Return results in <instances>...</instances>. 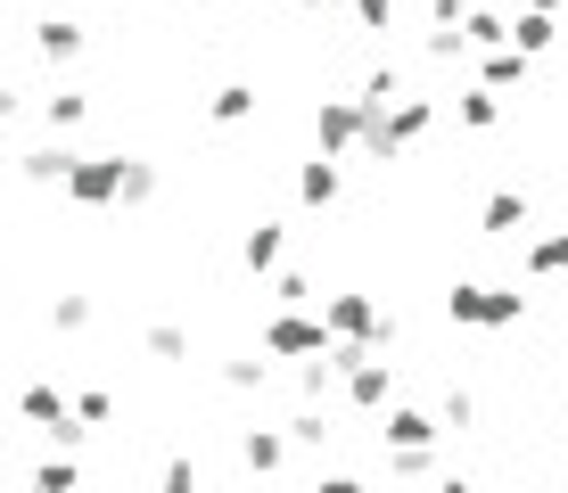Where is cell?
Listing matches in <instances>:
<instances>
[{
  "mask_svg": "<svg viewBox=\"0 0 568 493\" xmlns=\"http://www.w3.org/2000/svg\"><path fill=\"white\" fill-rule=\"evenodd\" d=\"M322 321H329V338H338V346H363V353H387V346L404 338V329H396V312H387L379 296H363V288L322 296Z\"/></svg>",
  "mask_w": 568,
  "mask_h": 493,
  "instance_id": "cell-1",
  "label": "cell"
},
{
  "mask_svg": "<svg viewBox=\"0 0 568 493\" xmlns=\"http://www.w3.org/2000/svg\"><path fill=\"white\" fill-rule=\"evenodd\" d=\"M445 312H454V329H519L527 321V296L519 288H503V280H454L445 288Z\"/></svg>",
  "mask_w": 568,
  "mask_h": 493,
  "instance_id": "cell-2",
  "label": "cell"
},
{
  "mask_svg": "<svg viewBox=\"0 0 568 493\" xmlns=\"http://www.w3.org/2000/svg\"><path fill=\"white\" fill-rule=\"evenodd\" d=\"M17 420H26V428H42L50 452H83V436H91V428L74 420V394H58L50 379H33L26 394H17Z\"/></svg>",
  "mask_w": 568,
  "mask_h": 493,
  "instance_id": "cell-3",
  "label": "cell"
},
{
  "mask_svg": "<svg viewBox=\"0 0 568 493\" xmlns=\"http://www.w3.org/2000/svg\"><path fill=\"white\" fill-rule=\"evenodd\" d=\"M329 321H313V312H272L264 321V353H288V362H329Z\"/></svg>",
  "mask_w": 568,
  "mask_h": 493,
  "instance_id": "cell-4",
  "label": "cell"
},
{
  "mask_svg": "<svg viewBox=\"0 0 568 493\" xmlns=\"http://www.w3.org/2000/svg\"><path fill=\"white\" fill-rule=\"evenodd\" d=\"M67 197L83 214H100V206H124V148L115 156H83V165L67 173Z\"/></svg>",
  "mask_w": 568,
  "mask_h": 493,
  "instance_id": "cell-5",
  "label": "cell"
},
{
  "mask_svg": "<svg viewBox=\"0 0 568 493\" xmlns=\"http://www.w3.org/2000/svg\"><path fill=\"white\" fill-rule=\"evenodd\" d=\"M313 148L355 156L363 148V99H322V107H313Z\"/></svg>",
  "mask_w": 568,
  "mask_h": 493,
  "instance_id": "cell-6",
  "label": "cell"
},
{
  "mask_svg": "<svg viewBox=\"0 0 568 493\" xmlns=\"http://www.w3.org/2000/svg\"><path fill=\"white\" fill-rule=\"evenodd\" d=\"M387 452H428V444H445V420L437 411H420V403H387Z\"/></svg>",
  "mask_w": 568,
  "mask_h": 493,
  "instance_id": "cell-7",
  "label": "cell"
},
{
  "mask_svg": "<svg viewBox=\"0 0 568 493\" xmlns=\"http://www.w3.org/2000/svg\"><path fill=\"white\" fill-rule=\"evenodd\" d=\"M83 50H91V33L74 25V17H42V25H33V58H42L50 74L58 66H83Z\"/></svg>",
  "mask_w": 568,
  "mask_h": 493,
  "instance_id": "cell-8",
  "label": "cell"
},
{
  "mask_svg": "<svg viewBox=\"0 0 568 493\" xmlns=\"http://www.w3.org/2000/svg\"><path fill=\"white\" fill-rule=\"evenodd\" d=\"M74 165H83V148H74V141H42V148L17 156V173H26L33 189H67V173H74Z\"/></svg>",
  "mask_w": 568,
  "mask_h": 493,
  "instance_id": "cell-9",
  "label": "cell"
},
{
  "mask_svg": "<svg viewBox=\"0 0 568 493\" xmlns=\"http://www.w3.org/2000/svg\"><path fill=\"white\" fill-rule=\"evenodd\" d=\"M478 83L495 91V99H511V91H527V83H536V58L503 42V50H486V58H478Z\"/></svg>",
  "mask_w": 568,
  "mask_h": 493,
  "instance_id": "cell-10",
  "label": "cell"
},
{
  "mask_svg": "<svg viewBox=\"0 0 568 493\" xmlns=\"http://www.w3.org/2000/svg\"><path fill=\"white\" fill-rule=\"evenodd\" d=\"M281 247H288V223L264 214V223L240 239V271H247V280H272V271H281Z\"/></svg>",
  "mask_w": 568,
  "mask_h": 493,
  "instance_id": "cell-11",
  "label": "cell"
},
{
  "mask_svg": "<svg viewBox=\"0 0 568 493\" xmlns=\"http://www.w3.org/2000/svg\"><path fill=\"white\" fill-rule=\"evenodd\" d=\"M42 124H50V141L83 132V124H91V91H74V83H50V91H42Z\"/></svg>",
  "mask_w": 568,
  "mask_h": 493,
  "instance_id": "cell-12",
  "label": "cell"
},
{
  "mask_svg": "<svg viewBox=\"0 0 568 493\" xmlns=\"http://www.w3.org/2000/svg\"><path fill=\"white\" fill-rule=\"evenodd\" d=\"M297 197H305V206H338V197H346V173H338V156H322V148H313L305 165H297Z\"/></svg>",
  "mask_w": 568,
  "mask_h": 493,
  "instance_id": "cell-13",
  "label": "cell"
},
{
  "mask_svg": "<svg viewBox=\"0 0 568 493\" xmlns=\"http://www.w3.org/2000/svg\"><path fill=\"white\" fill-rule=\"evenodd\" d=\"M240 461H247V477H281V469H288V436H281V428H247Z\"/></svg>",
  "mask_w": 568,
  "mask_h": 493,
  "instance_id": "cell-14",
  "label": "cell"
},
{
  "mask_svg": "<svg viewBox=\"0 0 568 493\" xmlns=\"http://www.w3.org/2000/svg\"><path fill=\"white\" fill-rule=\"evenodd\" d=\"M486 230H495V239H519L527 223H536V206H527V189H495L486 197V214H478Z\"/></svg>",
  "mask_w": 568,
  "mask_h": 493,
  "instance_id": "cell-15",
  "label": "cell"
},
{
  "mask_svg": "<svg viewBox=\"0 0 568 493\" xmlns=\"http://www.w3.org/2000/svg\"><path fill=\"white\" fill-rule=\"evenodd\" d=\"M527 280H568V230H536L527 239Z\"/></svg>",
  "mask_w": 568,
  "mask_h": 493,
  "instance_id": "cell-16",
  "label": "cell"
},
{
  "mask_svg": "<svg viewBox=\"0 0 568 493\" xmlns=\"http://www.w3.org/2000/svg\"><path fill=\"white\" fill-rule=\"evenodd\" d=\"M26 493H83V461H74V452H50V461H33Z\"/></svg>",
  "mask_w": 568,
  "mask_h": 493,
  "instance_id": "cell-17",
  "label": "cell"
},
{
  "mask_svg": "<svg viewBox=\"0 0 568 493\" xmlns=\"http://www.w3.org/2000/svg\"><path fill=\"white\" fill-rule=\"evenodd\" d=\"M454 124H462V132H495V124H503V99L486 91V83H469V91L454 99Z\"/></svg>",
  "mask_w": 568,
  "mask_h": 493,
  "instance_id": "cell-18",
  "label": "cell"
},
{
  "mask_svg": "<svg viewBox=\"0 0 568 493\" xmlns=\"http://www.w3.org/2000/svg\"><path fill=\"white\" fill-rule=\"evenodd\" d=\"M560 42V17H544V9H519L511 17V50H527V58H544Z\"/></svg>",
  "mask_w": 568,
  "mask_h": 493,
  "instance_id": "cell-19",
  "label": "cell"
},
{
  "mask_svg": "<svg viewBox=\"0 0 568 493\" xmlns=\"http://www.w3.org/2000/svg\"><path fill=\"white\" fill-rule=\"evenodd\" d=\"M387 477L396 485H437L445 477V452L428 444V452H387Z\"/></svg>",
  "mask_w": 568,
  "mask_h": 493,
  "instance_id": "cell-20",
  "label": "cell"
},
{
  "mask_svg": "<svg viewBox=\"0 0 568 493\" xmlns=\"http://www.w3.org/2000/svg\"><path fill=\"white\" fill-rule=\"evenodd\" d=\"M462 42H469V58H486V50H503V42H511V17H503V9H469V25H462Z\"/></svg>",
  "mask_w": 568,
  "mask_h": 493,
  "instance_id": "cell-21",
  "label": "cell"
},
{
  "mask_svg": "<svg viewBox=\"0 0 568 493\" xmlns=\"http://www.w3.org/2000/svg\"><path fill=\"white\" fill-rule=\"evenodd\" d=\"M281 436H288V452H322L329 436H338V428H329V411H322V403H305V411H297V420H288V428H281Z\"/></svg>",
  "mask_w": 568,
  "mask_h": 493,
  "instance_id": "cell-22",
  "label": "cell"
},
{
  "mask_svg": "<svg viewBox=\"0 0 568 493\" xmlns=\"http://www.w3.org/2000/svg\"><path fill=\"white\" fill-rule=\"evenodd\" d=\"M206 115H214L223 132H231V124H247V115H256V83H223V91L206 99Z\"/></svg>",
  "mask_w": 568,
  "mask_h": 493,
  "instance_id": "cell-23",
  "label": "cell"
},
{
  "mask_svg": "<svg viewBox=\"0 0 568 493\" xmlns=\"http://www.w3.org/2000/svg\"><path fill=\"white\" fill-rule=\"evenodd\" d=\"M91 321H100V305H91V296H50V329H58V338H83Z\"/></svg>",
  "mask_w": 568,
  "mask_h": 493,
  "instance_id": "cell-24",
  "label": "cell"
},
{
  "mask_svg": "<svg viewBox=\"0 0 568 493\" xmlns=\"http://www.w3.org/2000/svg\"><path fill=\"white\" fill-rule=\"evenodd\" d=\"M437 420H445V436H469V428H478V394H469V387H445V394H437Z\"/></svg>",
  "mask_w": 568,
  "mask_h": 493,
  "instance_id": "cell-25",
  "label": "cell"
},
{
  "mask_svg": "<svg viewBox=\"0 0 568 493\" xmlns=\"http://www.w3.org/2000/svg\"><path fill=\"white\" fill-rule=\"evenodd\" d=\"M156 362H190V329L182 321H149V338H141Z\"/></svg>",
  "mask_w": 568,
  "mask_h": 493,
  "instance_id": "cell-26",
  "label": "cell"
},
{
  "mask_svg": "<svg viewBox=\"0 0 568 493\" xmlns=\"http://www.w3.org/2000/svg\"><path fill=\"white\" fill-rule=\"evenodd\" d=\"M272 305H281V312H305V305H322V296H313L305 271H272Z\"/></svg>",
  "mask_w": 568,
  "mask_h": 493,
  "instance_id": "cell-27",
  "label": "cell"
},
{
  "mask_svg": "<svg viewBox=\"0 0 568 493\" xmlns=\"http://www.w3.org/2000/svg\"><path fill=\"white\" fill-rule=\"evenodd\" d=\"M156 197V165L149 156H124V206H149Z\"/></svg>",
  "mask_w": 568,
  "mask_h": 493,
  "instance_id": "cell-28",
  "label": "cell"
},
{
  "mask_svg": "<svg viewBox=\"0 0 568 493\" xmlns=\"http://www.w3.org/2000/svg\"><path fill=\"white\" fill-rule=\"evenodd\" d=\"M297 394L329 411V394H338V370H329V362H305V370H297Z\"/></svg>",
  "mask_w": 568,
  "mask_h": 493,
  "instance_id": "cell-29",
  "label": "cell"
},
{
  "mask_svg": "<svg viewBox=\"0 0 568 493\" xmlns=\"http://www.w3.org/2000/svg\"><path fill=\"white\" fill-rule=\"evenodd\" d=\"M156 493H199V461H190V452H173V461L156 469Z\"/></svg>",
  "mask_w": 568,
  "mask_h": 493,
  "instance_id": "cell-30",
  "label": "cell"
},
{
  "mask_svg": "<svg viewBox=\"0 0 568 493\" xmlns=\"http://www.w3.org/2000/svg\"><path fill=\"white\" fill-rule=\"evenodd\" d=\"M420 58H437V66H462V58H469V42H462V33H445V25H428Z\"/></svg>",
  "mask_w": 568,
  "mask_h": 493,
  "instance_id": "cell-31",
  "label": "cell"
},
{
  "mask_svg": "<svg viewBox=\"0 0 568 493\" xmlns=\"http://www.w3.org/2000/svg\"><path fill=\"white\" fill-rule=\"evenodd\" d=\"M355 25L387 42V33H396V0H355Z\"/></svg>",
  "mask_w": 568,
  "mask_h": 493,
  "instance_id": "cell-32",
  "label": "cell"
},
{
  "mask_svg": "<svg viewBox=\"0 0 568 493\" xmlns=\"http://www.w3.org/2000/svg\"><path fill=\"white\" fill-rule=\"evenodd\" d=\"M74 420H83V428H108V420H115V394H100V387L74 394Z\"/></svg>",
  "mask_w": 568,
  "mask_h": 493,
  "instance_id": "cell-33",
  "label": "cell"
},
{
  "mask_svg": "<svg viewBox=\"0 0 568 493\" xmlns=\"http://www.w3.org/2000/svg\"><path fill=\"white\" fill-rule=\"evenodd\" d=\"M223 387L231 394H264V362H223Z\"/></svg>",
  "mask_w": 568,
  "mask_h": 493,
  "instance_id": "cell-34",
  "label": "cell"
},
{
  "mask_svg": "<svg viewBox=\"0 0 568 493\" xmlns=\"http://www.w3.org/2000/svg\"><path fill=\"white\" fill-rule=\"evenodd\" d=\"M469 9H478V0H428V25L462 33V25H469Z\"/></svg>",
  "mask_w": 568,
  "mask_h": 493,
  "instance_id": "cell-35",
  "label": "cell"
},
{
  "mask_svg": "<svg viewBox=\"0 0 568 493\" xmlns=\"http://www.w3.org/2000/svg\"><path fill=\"white\" fill-rule=\"evenodd\" d=\"M313 493H371V485H363V477H346V469H338V477H322Z\"/></svg>",
  "mask_w": 568,
  "mask_h": 493,
  "instance_id": "cell-36",
  "label": "cell"
},
{
  "mask_svg": "<svg viewBox=\"0 0 568 493\" xmlns=\"http://www.w3.org/2000/svg\"><path fill=\"white\" fill-rule=\"evenodd\" d=\"M428 493H478V485H469V477H437V485H428Z\"/></svg>",
  "mask_w": 568,
  "mask_h": 493,
  "instance_id": "cell-37",
  "label": "cell"
},
{
  "mask_svg": "<svg viewBox=\"0 0 568 493\" xmlns=\"http://www.w3.org/2000/svg\"><path fill=\"white\" fill-rule=\"evenodd\" d=\"M17 107H26V99H17L9 83H0V124H9V115H17Z\"/></svg>",
  "mask_w": 568,
  "mask_h": 493,
  "instance_id": "cell-38",
  "label": "cell"
},
{
  "mask_svg": "<svg viewBox=\"0 0 568 493\" xmlns=\"http://www.w3.org/2000/svg\"><path fill=\"white\" fill-rule=\"evenodd\" d=\"M519 9H544V17H560V9H568V0H519Z\"/></svg>",
  "mask_w": 568,
  "mask_h": 493,
  "instance_id": "cell-39",
  "label": "cell"
},
{
  "mask_svg": "<svg viewBox=\"0 0 568 493\" xmlns=\"http://www.w3.org/2000/svg\"><path fill=\"white\" fill-rule=\"evenodd\" d=\"M0 461H9V436H0Z\"/></svg>",
  "mask_w": 568,
  "mask_h": 493,
  "instance_id": "cell-40",
  "label": "cell"
},
{
  "mask_svg": "<svg viewBox=\"0 0 568 493\" xmlns=\"http://www.w3.org/2000/svg\"><path fill=\"white\" fill-rule=\"evenodd\" d=\"M560 189H568V173H560Z\"/></svg>",
  "mask_w": 568,
  "mask_h": 493,
  "instance_id": "cell-41",
  "label": "cell"
},
{
  "mask_svg": "<svg viewBox=\"0 0 568 493\" xmlns=\"http://www.w3.org/2000/svg\"><path fill=\"white\" fill-rule=\"evenodd\" d=\"M173 9H182V0H173Z\"/></svg>",
  "mask_w": 568,
  "mask_h": 493,
  "instance_id": "cell-42",
  "label": "cell"
}]
</instances>
